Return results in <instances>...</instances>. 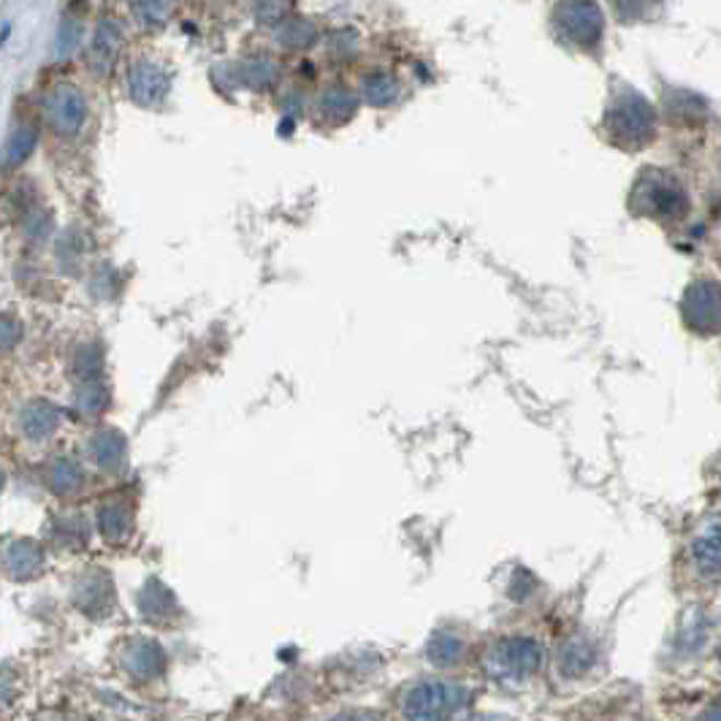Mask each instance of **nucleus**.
Instances as JSON below:
<instances>
[{
	"label": "nucleus",
	"mask_w": 721,
	"mask_h": 721,
	"mask_svg": "<svg viewBox=\"0 0 721 721\" xmlns=\"http://www.w3.org/2000/svg\"><path fill=\"white\" fill-rule=\"evenodd\" d=\"M399 95V82L391 73H369L364 79V98L371 106H388L393 104Z\"/></svg>",
	"instance_id": "ddd939ff"
},
{
	"label": "nucleus",
	"mask_w": 721,
	"mask_h": 721,
	"mask_svg": "<svg viewBox=\"0 0 721 721\" xmlns=\"http://www.w3.org/2000/svg\"><path fill=\"white\" fill-rule=\"evenodd\" d=\"M122 33L117 27V22H101L98 33L93 38V47H90V60H93L95 71H109V66L115 63L117 52H120Z\"/></svg>",
	"instance_id": "9d476101"
},
{
	"label": "nucleus",
	"mask_w": 721,
	"mask_h": 721,
	"mask_svg": "<svg viewBox=\"0 0 721 721\" xmlns=\"http://www.w3.org/2000/svg\"><path fill=\"white\" fill-rule=\"evenodd\" d=\"M466 692L464 689H450V686H439V684H432V686H421V689L413 692V697L407 700L410 711L418 713V717H439V713L450 711V708H456L459 702H466Z\"/></svg>",
	"instance_id": "1a4fd4ad"
},
{
	"label": "nucleus",
	"mask_w": 721,
	"mask_h": 721,
	"mask_svg": "<svg viewBox=\"0 0 721 721\" xmlns=\"http://www.w3.org/2000/svg\"><path fill=\"white\" fill-rule=\"evenodd\" d=\"M296 0H252V14L261 25L280 27L293 11Z\"/></svg>",
	"instance_id": "dca6fc26"
},
{
	"label": "nucleus",
	"mask_w": 721,
	"mask_h": 721,
	"mask_svg": "<svg viewBox=\"0 0 721 721\" xmlns=\"http://www.w3.org/2000/svg\"><path fill=\"white\" fill-rule=\"evenodd\" d=\"M315 36H318V33H315L312 22L307 20H285L283 25H280V44H283L285 49L312 47Z\"/></svg>",
	"instance_id": "2eb2a0df"
},
{
	"label": "nucleus",
	"mask_w": 721,
	"mask_h": 721,
	"mask_svg": "<svg viewBox=\"0 0 721 721\" xmlns=\"http://www.w3.org/2000/svg\"><path fill=\"white\" fill-rule=\"evenodd\" d=\"M356 111V95L347 87H331L329 93L320 98V115L329 117V120L342 122Z\"/></svg>",
	"instance_id": "f8f14e48"
},
{
	"label": "nucleus",
	"mask_w": 721,
	"mask_h": 721,
	"mask_svg": "<svg viewBox=\"0 0 721 721\" xmlns=\"http://www.w3.org/2000/svg\"><path fill=\"white\" fill-rule=\"evenodd\" d=\"M76 42H79L76 22H63V27H60V38H58L60 55H69L71 49L76 47Z\"/></svg>",
	"instance_id": "412c9836"
},
{
	"label": "nucleus",
	"mask_w": 721,
	"mask_h": 721,
	"mask_svg": "<svg viewBox=\"0 0 721 721\" xmlns=\"http://www.w3.org/2000/svg\"><path fill=\"white\" fill-rule=\"evenodd\" d=\"M540 662H543V651H540L534 640H510V643L499 646V651L494 653V664H497L499 673L518 681L532 675L540 667Z\"/></svg>",
	"instance_id": "0eeeda50"
},
{
	"label": "nucleus",
	"mask_w": 721,
	"mask_h": 721,
	"mask_svg": "<svg viewBox=\"0 0 721 721\" xmlns=\"http://www.w3.org/2000/svg\"><path fill=\"white\" fill-rule=\"evenodd\" d=\"M686 329L700 336L721 334V285L717 280H697L681 302Z\"/></svg>",
	"instance_id": "20e7f679"
},
{
	"label": "nucleus",
	"mask_w": 721,
	"mask_h": 721,
	"mask_svg": "<svg viewBox=\"0 0 721 721\" xmlns=\"http://www.w3.org/2000/svg\"><path fill=\"white\" fill-rule=\"evenodd\" d=\"M611 3L622 20H640L651 9L653 0H611Z\"/></svg>",
	"instance_id": "aec40b11"
},
{
	"label": "nucleus",
	"mask_w": 721,
	"mask_h": 721,
	"mask_svg": "<svg viewBox=\"0 0 721 721\" xmlns=\"http://www.w3.org/2000/svg\"><path fill=\"white\" fill-rule=\"evenodd\" d=\"M591 662H594V651L589 649V646L583 643V640H570V643L565 646V651H562V673L565 675H583L586 670L591 667Z\"/></svg>",
	"instance_id": "4468645a"
},
{
	"label": "nucleus",
	"mask_w": 721,
	"mask_h": 721,
	"mask_svg": "<svg viewBox=\"0 0 721 721\" xmlns=\"http://www.w3.org/2000/svg\"><path fill=\"white\" fill-rule=\"evenodd\" d=\"M128 93L137 104L152 106L168 93V73L155 63H137L128 73Z\"/></svg>",
	"instance_id": "6e6552de"
},
{
	"label": "nucleus",
	"mask_w": 721,
	"mask_h": 721,
	"mask_svg": "<svg viewBox=\"0 0 721 721\" xmlns=\"http://www.w3.org/2000/svg\"><path fill=\"white\" fill-rule=\"evenodd\" d=\"M44 111L60 133H76L87 117V104L73 84H58L44 98Z\"/></svg>",
	"instance_id": "423d86ee"
},
{
	"label": "nucleus",
	"mask_w": 721,
	"mask_h": 721,
	"mask_svg": "<svg viewBox=\"0 0 721 721\" xmlns=\"http://www.w3.org/2000/svg\"><path fill=\"white\" fill-rule=\"evenodd\" d=\"M664 111H667L670 122H700L706 117L702 101L686 90H670L664 95Z\"/></svg>",
	"instance_id": "9b49d317"
},
{
	"label": "nucleus",
	"mask_w": 721,
	"mask_h": 721,
	"mask_svg": "<svg viewBox=\"0 0 721 721\" xmlns=\"http://www.w3.org/2000/svg\"><path fill=\"white\" fill-rule=\"evenodd\" d=\"M33 146H36V133L27 131V128L16 131L14 137H11V142H9V166L25 161V157L31 155Z\"/></svg>",
	"instance_id": "6ab92c4d"
},
{
	"label": "nucleus",
	"mask_w": 721,
	"mask_h": 721,
	"mask_svg": "<svg viewBox=\"0 0 721 721\" xmlns=\"http://www.w3.org/2000/svg\"><path fill=\"white\" fill-rule=\"evenodd\" d=\"M554 25L565 42L591 49L605 33V16L594 0H559L554 9Z\"/></svg>",
	"instance_id": "7ed1b4c3"
},
{
	"label": "nucleus",
	"mask_w": 721,
	"mask_h": 721,
	"mask_svg": "<svg viewBox=\"0 0 721 721\" xmlns=\"http://www.w3.org/2000/svg\"><path fill=\"white\" fill-rule=\"evenodd\" d=\"M177 0H133V11L144 25H163L172 16Z\"/></svg>",
	"instance_id": "f3484780"
},
{
	"label": "nucleus",
	"mask_w": 721,
	"mask_h": 721,
	"mask_svg": "<svg viewBox=\"0 0 721 721\" xmlns=\"http://www.w3.org/2000/svg\"><path fill=\"white\" fill-rule=\"evenodd\" d=\"M605 131L622 150H643L657 137V115L643 95L624 93L607 106Z\"/></svg>",
	"instance_id": "f03ea898"
},
{
	"label": "nucleus",
	"mask_w": 721,
	"mask_h": 721,
	"mask_svg": "<svg viewBox=\"0 0 721 721\" xmlns=\"http://www.w3.org/2000/svg\"><path fill=\"white\" fill-rule=\"evenodd\" d=\"M689 562L697 576L721 578V512L700 523L689 543Z\"/></svg>",
	"instance_id": "39448f33"
},
{
	"label": "nucleus",
	"mask_w": 721,
	"mask_h": 721,
	"mask_svg": "<svg viewBox=\"0 0 721 721\" xmlns=\"http://www.w3.org/2000/svg\"><path fill=\"white\" fill-rule=\"evenodd\" d=\"M241 79L250 87H269L274 82V66L269 60H250L241 66Z\"/></svg>",
	"instance_id": "a211bd4d"
},
{
	"label": "nucleus",
	"mask_w": 721,
	"mask_h": 721,
	"mask_svg": "<svg viewBox=\"0 0 721 721\" xmlns=\"http://www.w3.org/2000/svg\"><path fill=\"white\" fill-rule=\"evenodd\" d=\"M629 206H633L635 215L673 225L681 223L686 212H689V196H686L681 179L673 177L670 172L646 168V172H640L638 182H635Z\"/></svg>",
	"instance_id": "f257e3e1"
},
{
	"label": "nucleus",
	"mask_w": 721,
	"mask_h": 721,
	"mask_svg": "<svg viewBox=\"0 0 721 721\" xmlns=\"http://www.w3.org/2000/svg\"><path fill=\"white\" fill-rule=\"evenodd\" d=\"M719 662H721V649H719Z\"/></svg>",
	"instance_id": "5701e85b"
},
{
	"label": "nucleus",
	"mask_w": 721,
	"mask_h": 721,
	"mask_svg": "<svg viewBox=\"0 0 721 721\" xmlns=\"http://www.w3.org/2000/svg\"><path fill=\"white\" fill-rule=\"evenodd\" d=\"M702 717H706V719H721V700L713 702V706L708 708V711L702 713Z\"/></svg>",
	"instance_id": "4be33fe9"
}]
</instances>
